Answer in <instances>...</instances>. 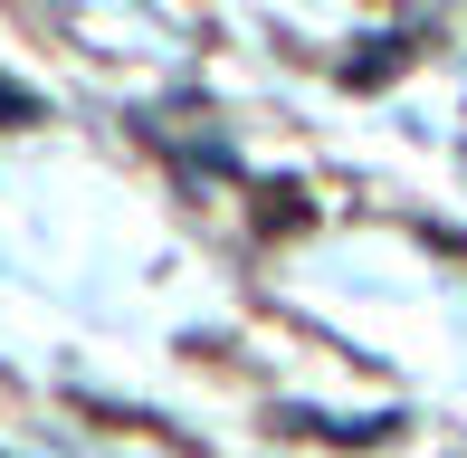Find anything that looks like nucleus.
<instances>
[{
    "instance_id": "f257e3e1",
    "label": "nucleus",
    "mask_w": 467,
    "mask_h": 458,
    "mask_svg": "<svg viewBox=\"0 0 467 458\" xmlns=\"http://www.w3.org/2000/svg\"><path fill=\"white\" fill-rule=\"evenodd\" d=\"M0 124H38V96H19V87H0Z\"/></svg>"
}]
</instances>
